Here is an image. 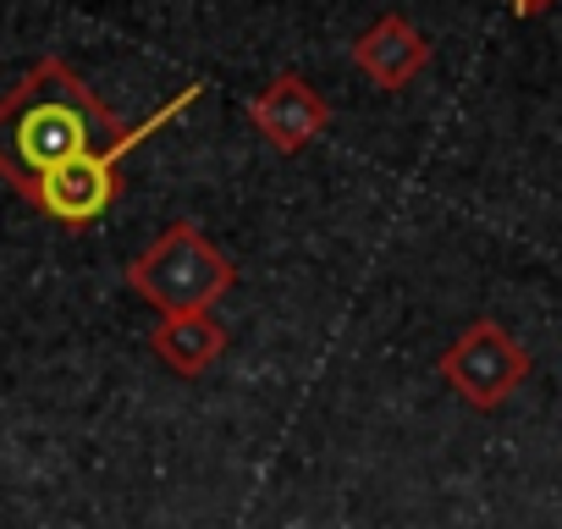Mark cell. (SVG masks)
<instances>
[{
	"mask_svg": "<svg viewBox=\"0 0 562 529\" xmlns=\"http://www.w3.org/2000/svg\"><path fill=\"white\" fill-rule=\"evenodd\" d=\"M226 326L210 315V309H193V315H160L155 320V331H149V348H155V359L171 370V375H182V381H193V375H204L221 353H226Z\"/></svg>",
	"mask_w": 562,
	"mask_h": 529,
	"instance_id": "obj_7",
	"label": "cell"
},
{
	"mask_svg": "<svg viewBox=\"0 0 562 529\" xmlns=\"http://www.w3.org/2000/svg\"><path fill=\"white\" fill-rule=\"evenodd\" d=\"M199 94H204V83H188L177 100H166V105L149 111L144 122H133L116 144H105V149H94V155H83V160H72V166H61V171H50V177L29 193V204H34L45 221H56L61 232H89V226H100V221L111 215V204L122 199V166H127V155H133L138 144H149L160 127H171Z\"/></svg>",
	"mask_w": 562,
	"mask_h": 529,
	"instance_id": "obj_3",
	"label": "cell"
},
{
	"mask_svg": "<svg viewBox=\"0 0 562 529\" xmlns=\"http://www.w3.org/2000/svg\"><path fill=\"white\" fill-rule=\"evenodd\" d=\"M237 282V264L221 243L204 237V226L193 215L171 221L144 254L127 259V288L155 304L160 315H193V309H215Z\"/></svg>",
	"mask_w": 562,
	"mask_h": 529,
	"instance_id": "obj_2",
	"label": "cell"
},
{
	"mask_svg": "<svg viewBox=\"0 0 562 529\" xmlns=\"http://www.w3.org/2000/svg\"><path fill=\"white\" fill-rule=\"evenodd\" d=\"M122 133L116 111L61 56H40L0 100V177L29 199L50 171L116 144Z\"/></svg>",
	"mask_w": 562,
	"mask_h": 529,
	"instance_id": "obj_1",
	"label": "cell"
},
{
	"mask_svg": "<svg viewBox=\"0 0 562 529\" xmlns=\"http://www.w3.org/2000/svg\"><path fill=\"white\" fill-rule=\"evenodd\" d=\"M348 56H353V67H359L375 89L397 94V89H408V83L430 67V40H425L403 12H386V18H375V23L348 45Z\"/></svg>",
	"mask_w": 562,
	"mask_h": 529,
	"instance_id": "obj_6",
	"label": "cell"
},
{
	"mask_svg": "<svg viewBox=\"0 0 562 529\" xmlns=\"http://www.w3.org/2000/svg\"><path fill=\"white\" fill-rule=\"evenodd\" d=\"M248 122L259 127V138L276 155H304L326 127H331V105L321 100V89L299 72H276L254 100H248Z\"/></svg>",
	"mask_w": 562,
	"mask_h": 529,
	"instance_id": "obj_5",
	"label": "cell"
},
{
	"mask_svg": "<svg viewBox=\"0 0 562 529\" xmlns=\"http://www.w3.org/2000/svg\"><path fill=\"white\" fill-rule=\"evenodd\" d=\"M557 7V0H507V12L518 18V23H535V18H546Z\"/></svg>",
	"mask_w": 562,
	"mask_h": 529,
	"instance_id": "obj_8",
	"label": "cell"
},
{
	"mask_svg": "<svg viewBox=\"0 0 562 529\" xmlns=\"http://www.w3.org/2000/svg\"><path fill=\"white\" fill-rule=\"evenodd\" d=\"M436 370H441V381H447L474 414H496V408L529 381L535 359H529V348H524L502 320L480 315V320H469V326L441 348Z\"/></svg>",
	"mask_w": 562,
	"mask_h": 529,
	"instance_id": "obj_4",
	"label": "cell"
}]
</instances>
